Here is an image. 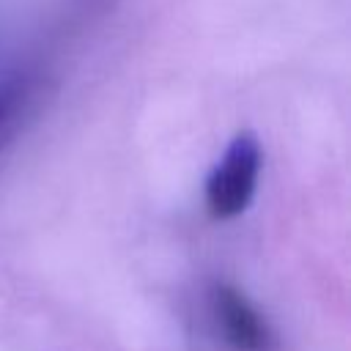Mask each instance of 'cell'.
<instances>
[{
	"mask_svg": "<svg viewBox=\"0 0 351 351\" xmlns=\"http://www.w3.org/2000/svg\"><path fill=\"white\" fill-rule=\"evenodd\" d=\"M261 165L263 151L258 137L252 132H239L206 178V208L214 219H233L247 211L258 189Z\"/></svg>",
	"mask_w": 351,
	"mask_h": 351,
	"instance_id": "6da1fadb",
	"label": "cell"
},
{
	"mask_svg": "<svg viewBox=\"0 0 351 351\" xmlns=\"http://www.w3.org/2000/svg\"><path fill=\"white\" fill-rule=\"evenodd\" d=\"M208 304L230 351H274V332L244 291L230 282H214Z\"/></svg>",
	"mask_w": 351,
	"mask_h": 351,
	"instance_id": "7a4b0ae2",
	"label": "cell"
},
{
	"mask_svg": "<svg viewBox=\"0 0 351 351\" xmlns=\"http://www.w3.org/2000/svg\"><path fill=\"white\" fill-rule=\"evenodd\" d=\"M22 104H25V85H19V82H5V85H0V145H3L5 137L11 134Z\"/></svg>",
	"mask_w": 351,
	"mask_h": 351,
	"instance_id": "3957f363",
	"label": "cell"
}]
</instances>
